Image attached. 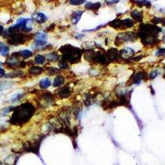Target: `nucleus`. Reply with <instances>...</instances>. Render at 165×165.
Listing matches in <instances>:
<instances>
[{
    "label": "nucleus",
    "instance_id": "nucleus-5",
    "mask_svg": "<svg viewBox=\"0 0 165 165\" xmlns=\"http://www.w3.org/2000/svg\"><path fill=\"white\" fill-rule=\"evenodd\" d=\"M138 36L134 32H121L116 36L115 40L116 45H121L124 42H133L137 39Z\"/></svg>",
    "mask_w": 165,
    "mask_h": 165
},
{
    "label": "nucleus",
    "instance_id": "nucleus-25",
    "mask_svg": "<svg viewBox=\"0 0 165 165\" xmlns=\"http://www.w3.org/2000/svg\"><path fill=\"white\" fill-rule=\"evenodd\" d=\"M45 61V56L41 55H37L35 58V63L37 65H42Z\"/></svg>",
    "mask_w": 165,
    "mask_h": 165
},
{
    "label": "nucleus",
    "instance_id": "nucleus-24",
    "mask_svg": "<svg viewBox=\"0 0 165 165\" xmlns=\"http://www.w3.org/2000/svg\"><path fill=\"white\" fill-rule=\"evenodd\" d=\"M47 36L43 32H38L36 34V40H41V41H46Z\"/></svg>",
    "mask_w": 165,
    "mask_h": 165
},
{
    "label": "nucleus",
    "instance_id": "nucleus-3",
    "mask_svg": "<svg viewBox=\"0 0 165 165\" xmlns=\"http://www.w3.org/2000/svg\"><path fill=\"white\" fill-rule=\"evenodd\" d=\"M60 51L63 54V60L70 64H76L79 62L83 50L72 45H66L60 48Z\"/></svg>",
    "mask_w": 165,
    "mask_h": 165
},
{
    "label": "nucleus",
    "instance_id": "nucleus-12",
    "mask_svg": "<svg viewBox=\"0 0 165 165\" xmlns=\"http://www.w3.org/2000/svg\"><path fill=\"white\" fill-rule=\"evenodd\" d=\"M70 93H71V90H70V88L69 86H65L64 88H60L58 90V96H60V98H67L70 96Z\"/></svg>",
    "mask_w": 165,
    "mask_h": 165
},
{
    "label": "nucleus",
    "instance_id": "nucleus-14",
    "mask_svg": "<svg viewBox=\"0 0 165 165\" xmlns=\"http://www.w3.org/2000/svg\"><path fill=\"white\" fill-rule=\"evenodd\" d=\"M83 13V11H75L74 13L72 14V18H71V21L74 25H76L78 21L80 20V18L82 17V14Z\"/></svg>",
    "mask_w": 165,
    "mask_h": 165
},
{
    "label": "nucleus",
    "instance_id": "nucleus-34",
    "mask_svg": "<svg viewBox=\"0 0 165 165\" xmlns=\"http://www.w3.org/2000/svg\"><path fill=\"white\" fill-rule=\"evenodd\" d=\"M36 46H44L46 45V41H41V40H36L35 42Z\"/></svg>",
    "mask_w": 165,
    "mask_h": 165
},
{
    "label": "nucleus",
    "instance_id": "nucleus-35",
    "mask_svg": "<svg viewBox=\"0 0 165 165\" xmlns=\"http://www.w3.org/2000/svg\"><path fill=\"white\" fill-rule=\"evenodd\" d=\"M158 74V71L157 70H154V71H152L151 72V74H150V78H151V79H154L156 76H157Z\"/></svg>",
    "mask_w": 165,
    "mask_h": 165
},
{
    "label": "nucleus",
    "instance_id": "nucleus-17",
    "mask_svg": "<svg viewBox=\"0 0 165 165\" xmlns=\"http://www.w3.org/2000/svg\"><path fill=\"white\" fill-rule=\"evenodd\" d=\"M101 7L100 3H87L85 4V8L88 10L96 11L98 10Z\"/></svg>",
    "mask_w": 165,
    "mask_h": 165
},
{
    "label": "nucleus",
    "instance_id": "nucleus-27",
    "mask_svg": "<svg viewBox=\"0 0 165 165\" xmlns=\"http://www.w3.org/2000/svg\"><path fill=\"white\" fill-rule=\"evenodd\" d=\"M58 65H59V68H60V70H66V69L69 68L68 63L64 60H60V62L58 63Z\"/></svg>",
    "mask_w": 165,
    "mask_h": 165
},
{
    "label": "nucleus",
    "instance_id": "nucleus-30",
    "mask_svg": "<svg viewBox=\"0 0 165 165\" xmlns=\"http://www.w3.org/2000/svg\"><path fill=\"white\" fill-rule=\"evenodd\" d=\"M153 23H154V24H158V23H163V24H165V19H163V18H154L153 19Z\"/></svg>",
    "mask_w": 165,
    "mask_h": 165
},
{
    "label": "nucleus",
    "instance_id": "nucleus-37",
    "mask_svg": "<svg viewBox=\"0 0 165 165\" xmlns=\"http://www.w3.org/2000/svg\"><path fill=\"white\" fill-rule=\"evenodd\" d=\"M3 31H4V28H3V27L2 25H0V33L2 34Z\"/></svg>",
    "mask_w": 165,
    "mask_h": 165
},
{
    "label": "nucleus",
    "instance_id": "nucleus-20",
    "mask_svg": "<svg viewBox=\"0 0 165 165\" xmlns=\"http://www.w3.org/2000/svg\"><path fill=\"white\" fill-rule=\"evenodd\" d=\"M43 71H44V69L39 67V66H32L29 70V73L32 75H39Z\"/></svg>",
    "mask_w": 165,
    "mask_h": 165
},
{
    "label": "nucleus",
    "instance_id": "nucleus-10",
    "mask_svg": "<svg viewBox=\"0 0 165 165\" xmlns=\"http://www.w3.org/2000/svg\"><path fill=\"white\" fill-rule=\"evenodd\" d=\"M145 78H146V74L144 72H138L136 74L133 75L132 77H131V83H137L139 84L142 80L145 79Z\"/></svg>",
    "mask_w": 165,
    "mask_h": 165
},
{
    "label": "nucleus",
    "instance_id": "nucleus-18",
    "mask_svg": "<svg viewBox=\"0 0 165 165\" xmlns=\"http://www.w3.org/2000/svg\"><path fill=\"white\" fill-rule=\"evenodd\" d=\"M131 17H132L134 19H135L136 22H142V19H143V15H142V13L140 12V11L139 10H136V9H135V10H133L132 12H131Z\"/></svg>",
    "mask_w": 165,
    "mask_h": 165
},
{
    "label": "nucleus",
    "instance_id": "nucleus-15",
    "mask_svg": "<svg viewBox=\"0 0 165 165\" xmlns=\"http://www.w3.org/2000/svg\"><path fill=\"white\" fill-rule=\"evenodd\" d=\"M0 54L4 57H7L9 55V47L5 43L0 42Z\"/></svg>",
    "mask_w": 165,
    "mask_h": 165
},
{
    "label": "nucleus",
    "instance_id": "nucleus-11",
    "mask_svg": "<svg viewBox=\"0 0 165 165\" xmlns=\"http://www.w3.org/2000/svg\"><path fill=\"white\" fill-rule=\"evenodd\" d=\"M32 19L35 21L36 23H39V24H42V23H45L47 21V17L40 13H34L32 15Z\"/></svg>",
    "mask_w": 165,
    "mask_h": 165
},
{
    "label": "nucleus",
    "instance_id": "nucleus-33",
    "mask_svg": "<svg viewBox=\"0 0 165 165\" xmlns=\"http://www.w3.org/2000/svg\"><path fill=\"white\" fill-rule=\"evenodd\" d=\"M156 55L157 56H162V55H165V49H159L156 52Z\"/></svg>",
    "mask_w": 165,
    "mask_h": 165
},
{
    "label": "nucleus",
    "instance_id": "nucleus-9",
    "mask_svg": "<svg viewBox=\"0 0 165 165\" xmlns=\"http://www.w3.org/2000/svg\"><path fill=\"white\" fill-rule=\"evenodd\" d=\"M119 54H120L121 58H122L123 60H126V59L132 58L135 54V51L131 48H124L119 51Z\"/></svg>",
    "mask_w": 165,
    "mask_h": 165
},
{
    "label": "nucleus",
    "instance_id": "nucleus-16",
    "mask_svg": "<svg viewBox=\"0 0 165 165\" xmlns=\"http://www.w3.org/2000/svg\"><path fill=\"white\" fill-rule=\"evenodd\" d=\"M51 84V82H50V78H43L39 82V87H40L41 89H46L50 86Z\"/></svg>",
    "mask_w": 165,
    "mask_h": 165
},
{
    "label": "nucleus",
    "instance_id": "nucleus-29",
    "mask_svg": "<svg viewBox=\"0 0 165 165\" xmlns=\"http://www.w3.org/2000/svg\"><path fill=\"white\" fill-rule=\"evenodd\" d=\"M13 107H9V108H4V109H3V111L1 112V114L3 116H6L7 114H8V113L10 112L11 111L13 110Z\"/></svg>",
    "mask_w": 165,
    "mask_h": 165
},
{
    "label": "nucleus",
    "instance_id": "nucleus-6",
    "mask_svg": "<svg viewBox=\"0 0 165 165\" xmlns=\"http://www.w3.org/2000/svg\"><path fill=\"white\" fill-rule=\"evenodd\" d=\"M42 138L39 140H36L32 142L26 143L25 145L23 146V152L33 153L36 154H39V150H40V145L41 143Z\"/></svg>",
    "mask_w": 165,
    "mask_h": 165
},
{
    "label": "nucleus",
    "instance_id": "nucleus-32",
    "mask_svg": "<svg viewBox=\"0 0 165 165\" xmlns=\"http://www.w3.org/2000/svg\"><path fill=\"white\" fill-rule=\"evenodd\" d=\"M85 2L84 0H82V1H74V0H71L70 1V4H72V5H80V4H82Z\"/></svg>",
    "mask_w": 165,
    "mask_h": 165
},
{
    "label": "nucleus",
    "instance_id": "nucleus-19",
    "mask_svg": "<svg viewBox=\"0 0 165 165\" xmlns=\"http://www.w3.org/2000/svg\"><path fill=\"white\" fill-rule=\"evenodd\" d=\"M65 82V78L61 76V75H58L56 76L54 80V82H53V86L56 88V87H60V86L63 85Z\"/></svg>",
    "mask_w": 165,
    "mask_h": 165
},
{
    "label": "nucleus",
    "instance_id": "nucleus-36",
    "mask_svg": "<svg viewBox=\"0 0 165 165\" xmlns=\"http://www.w3.org/2000/svg\"><path fill=\"white\" fill-rule=\"evenodd\" d=\"M4 76H5V71H4L3 69L0 67V78H3Z\"/></svg>",
    "mask_w": 165,
    "mask_h": 165
},
{
    "label": "nucleus",
    "instance_id": "nucleus-28",
    "mask_svg": "<svg viewBox=\"0 0 165 165\" xmlns=\"http://www.w3.org/2000/svg\"><path fill=\"white\" fill-rule=\"evenodd\" d=\"M133 2L139 6H147V7H150V5H151V3H150V2H149V1H133Z\"/></svg>",
    "mask_w": 165,
    "mask_h": 165
},
{
    "label": "nucleus",
    "instance_id": "nucleus-21",
    "mask_svg": "<svg viewBox=\"0 0 165 165\" xmlns=\"http://www.w3.org/2000/svg\"><path fill=\"white\" fill-rule=\"evenodd\" d=\"M46 58H47L48 61L50 62H55V61H57L59 60V55L56 52H50L48 53L46 55Z\"/></svg>",
    "mask_w": 165,
    "mask_h": 165
},
{
    "label": "nucleus",
    "instance_id": "nucleus-7",
    "mask_svg": "<svg viewBox=\"0 0 165 165\" xmlns=\"http://www.w3.org/2000/svg\"><path fill=\"white\" fill-rule=\"evenodd\" d=\"M107 54V57H108V60L110 62H114V61H116L118 60V59L120 58V54H119V51H118L116 49H114V48H111L109 50L106 52Z\"/></svg>",
    "mask_w": 165,
    "mask_h": 165
},
{
    "label": "nucleus",
    "instance_id": "nucleus-26",
    "mask_svg": "<svg viewBox=\"0 0 165 165\" xmlns=\"http://www.w3.org/2000/svg\"><path fill=\"white\" fill-rule=\"evenodd\" d=\"M23 73L21 70H15L14 72L9 73L6 75L7 78H13V77H19V76H23Z\"/></svg>",
    "mask_w": 165,
    "mask_h": 165
},
{
    "label": "nucleus",
    "instance_id": "nucleus-4",
    "mask_svg": "<svg viewBox=\"0 0 165 165\" xmlns=\"http://www.w3.org/2000/svg\"><path fill=\"white\" fill-rule=\"evenodd\" d=\"M32 39L31 36H28L25 33L17 32L13 33L8 37V42L12 45H23L26 42H27L28 40Z\"/></svg>",
    "mask_w": 165,
    "mask_h": 165
},
{
    "label": "nucleus",
    "instance_id": "nucleus-2",
    "mask_svg": "<svg viewBox=\"0 0 165 165\" xmlns=\"http://www.w3.org/2000/svg\"><path fill=\"white\" fill-rule=\"evenodd\" d=\"M161 32V28L154 24H142L140 26L138 36L141 39L144 45H155L159 42L158 34Z\"/></svg>",
    "mask_w": 165,
    "mask_h": 165
},
{
    "label": "nucleus",
    "instance_id": "nucleus-31",
    "mask_svg": "<svg viewBox=\"0 0 165 165\" xmlns=\"http://www.w3.org/2000/svg\"><path fill=\"white\" fill-rule=\"evenodd\" d=\"M10 86V83H8V82H0V91L3 90L4 88H8Z\"/></svg>",
    "mask_w": 165,
    "mask_h": 165
},
{
    "label": "nucleus",
    "instance_id": "nucleus-22",
    "mask_svg": "<svg viewBox=\"0 0 165 165\" xmlns=\"http://www.w3.org/2000/svg\"><path fill=\"white\" fill-rule=\"evenodd\" d=\"M18 53H19V56L23 57V59H28L32 56V52L29 50H23Z\"/></svg>",
    "mask_w": 165,
    "mask_h": 165
},
{
    "label": "nucleus",
    "instance_id": "nucleus-1",
    "mask_svg": "<svg viewBox=\"0 0 165 165\" xmlns=\"http://www.w3.org/2000/svg\"><path fill=\"white\" fill-rule=\"evenodd\" d=\"M35 112V107L32 103H23L13 109V115L10 118V123L16 125H23L32 117Z\"/></svg>",
    "mask_w": 165,
    "mask_h": 165
},
{
    "label": "nucleus",
    "instance_id": "nucleus-13",
    "mask_svg": "<svg viewBox=\"0 0 165 165\" xmlns=\"http://www.w3.org/2000/svg\"><path fill=\"white\" fill-rule=\"evenodd\" d=\"M109 26L114 28V29H123V28H125L124 26H123V20H121V19H118V18L109 23Z\"/></svg>",
    "mask_w": 165,
    "mask_h": 165
},
{
    "label": "nucleus",
    "instance_id": "nucleus-8",
    "mask_svg": "<svg viewBox=\"0 0 165 165\" xmlns=\"http://www.w3.org/2000/svg\"><path fill=\"white\" fill-rule=\"evenodd\" d=\"M53 101V95L50 93H44L42 95L40 96V101H39V103L40 105H42L43 107H45V106L50 105V103H52Z\"/></svg>",
    "mask_w": 165,
    "mask_h": 165
},
{
    "label": "nucleus",
    "instance_id": "nucleus-23",
    "mask_svg": "<svg viewBox=\"0 0 165 165\" xmlns=\"http://www.w3.org/2000/svg\"><path fill=\"white\" fill-rule=\"evenodd\" d=\"M134 25H135L134 21L130 19V18H126V19H124V20H123V26H124V27L125 28L132 27Z\"/></svg>",
    "mask_w": 165,
    "mask_h": 165
}]
</instances>
